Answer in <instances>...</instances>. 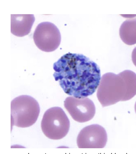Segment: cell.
<instances>
[{"mask_svg": "<svg viewBox=\"0 0 136 154\" xmlns=\"http://www.w3.org/2000/svg\"><path fill=\"white\" fill-rule=\"evenodd\" d=\"M53 68L54 79L70 96L78 98L90 96L100 85V67L83 55L68 53L54 63Z\"/></svg>", "mask_w": 136, "mask_h": 154, "instance_id": "cell-1", "label": "cell"}, {"mask_svg": "<svg viewBox=\"0 0 136 154\" xmlns=\"http://www.w3.org/2000/svg\"><path fill=\"white\" fill-rule=\"evenodd\" d=\"M97 96L103 107L129 100L136 94V75L131 70L107 73L101 78Z\"/></svg>", "mask_w": 136, "mask_h": 154, "instance_id": "cell-2", "label": "cell"}, {"mask_svg": "<svg viewBox=\"0 0 136 154\" xmlns=\"http://www.w3.org/2000/svg\"><path fill=\"white\" fill-rule=\"evenodd\" d=\"M40 112L36 100L29 95H22L11 101V126L27 128L36 122Z\"/></svg>", "mask_w": 136, "mask_h": 154, "instance_id": "cell-3", "label": "cell"}, {"mask_svg": "<svg viewBox=\"0 0 136 154\" xmlns=\"http://www.w3.org/2000/svg\"><path fill=\"white\" fill-rule=\"evenodd\" d=\"M70 121L64 110L59 107L50 108L45 112L41 121L42 131L47 137L59 140L65 137L70 130Z\"/></svg>", "mask_w": 136, "mask_h": 154, "instance_id": "cell-4", "label": "cell"}, {"mask_svg": "<svg viewBox=\"0 0 136 154\" xmlns=\"http://www.w3.org/2000/svg\"><path fill=\"white\" fill-rule=\"evenodd\" d=\"M33 39L39 49L45 52H50L59 46L61 36L57 26L49 22H44L37 26Z\"/></svg>", "mask_w": 136, "mask_h": 154, "instance_id": "cell-5", "label": "cell"}, {"mask_svg": "<svg viewBox=\"0 0 136 154\" xmlns=\"http://www.w3.org/2000/svg\"><path fill=\"white\" fill-rule=\"evenodd\" d=\"M64 106L73 119L79 123H85L94 118L96 111L95 105L87 97L78 98L72 96L67 97Z\"/></svg>", "mask_w": 136, "mask_h": 154, "instance_id": "cell-6", "label": "cell"}, {"mask_svg": "<svg viewBox=\"0 0 136 154\" xmlns=\"http://www.w3.org/2000/svg\"><path fill=\"white\" fill-rule=\"evenodd\" d=\"M108 137L104 128L95 124L86 126L78 134L77 143L79 149H103Z\"/></svg>", "mask_w": 136, "mask_h": 154, "instance_id": "cell-7", "label": "cell"}, {"mask_svg": "<svg viewBox=\"0 0 136 154\" xmlns=\"http://www.w3.org/2000/svg\"><path fill=\"white\" fill-rule=\"evenodd\" d=\"M35 20L33 14H11V34L18 37L28 35L30 32Z\"/></svg>", "mask_w": 136, "mask_h": 154, "instance_id": "cell-8", "label": "cell"}, {"mask_svg": "<svg viewBox=\"0 0 136 154\" xmlns=\"http://www.w3.org/2000/svg\"><path fill=\"white\" fill-rule=\"evenodd\" d=\"M121 39L125 44L132 45L136 43V19L124 21L119 29Z\"/></svg>", "mask_w": 136, "mask_h": 154, "instance_id": "cell-9", "label": "cell"}]
</instances>
